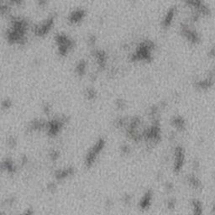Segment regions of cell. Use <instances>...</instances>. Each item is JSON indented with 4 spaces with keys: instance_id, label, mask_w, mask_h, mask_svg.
Instances as JSON below:
<instances>
[{
    "instance_id": "1",
    "label": "cell",
    "mask_w": 215,
    "mask_h": 215,
    "mask_svg": "<svg viewBox=\"0 0 215 215\" xmlns=\"http://www.w3.org/2000/svg\"><path fill=\"white\" fill-rule=\"evenodd\" d=\"M106 145V141L104 138H100L92 146V148L88 151V152L85 158V166L86 167H92L93 164L95 163L98 156L99 154L102 152V151L104 149V146Z\"/></svg>"
},
{
    "instance_id": "2",
    "label": "cell",
    "mask_w": 215,
    "mask_h": 215,
    "mask_svg": "<svg viewBox=\"0 0 215 215\" xmlns=\"http://www.w3.org/2000/svg\"><path fill=\"white\" fill-rule=\"evenodd\" d=\"M56 42L57 45L60 55H66L73 47L74 42L66 35H57L56 36Z\"/></svg>"
},
{
    "instance_id": "3",
    "label": "cell",
    "mask_w": 215,
    "mask_h": 215,
    "mask_svg": "<svg viewBox=\"0 0 215 215\" xmlns=\"http://www.w3.org/2000/svg\"><path fill=\"white\" fill-rule=\"evenodd\" d=\"M75 173V168L72 167H69L63 169H58L55 171V178L56 181H63L68 178L69 177L74 175Z\"/></svg>"
},
{
    "instance_id": "4",
    "label": "cell",
    "mask_w": 215,
    "mask_h": 215,
    "mask_svg": "<svg viewBox=\"0 0 215 215\" xmlns=\"http://www.w3.org/2000/svg\"><path fill=\"white\" fill-rule=\"evenodd\" d=\"M2 168L3 170H5L9 174H13L15 173L16 170H17V167L15 166V164L14 163L13 160L10 158H6L3 163H2Z\"/></svg>"
},
{
    "instance_id": "5",
    "label": "cell",
    "mask_w": 215,
    "mask_h": 215,
    "mask_svg": "<svg viewBox=\"0 0 215 215\" xmlns=\"http://www.w3.org/2000/svg\"><path fill=\"white\" fill-rule=\"evenodd\" d=\"M151 193H146L144 197H143V198L141 199L140 201V202H139V205H140V208H148L149 206H150V203H151Z\"/></svg>"
},
{
    "instance_id": "6",
    "label": "cell",
    "mask_w": 215,
    "mask_h": 215,
    "mask_svg": "<svg viewBox=\"0 0 215 215\" xmlns=\"http://www.w3.org/2000/svg\"><path fill=\"white\" fill-rule=\"evenodd\" d=\"M86 62H79V64L77 66L76 71L79 75H83L86 72Z\"/></svg>"
},
{
    "instance_id": "7",
    "label": "cell",
    "mask_w": 215,
    "mask_h": 215,
    "mask_svg": "<svg viewBox=\"0 0 215 215\" xmlns=\"http://www.w3.org/2000/svg\"><path fill=\"white\" fill-rule=\"evenodd\" d=\"M85 95H86V98L87 99L92 101V100H94L97 97V93L95 92L94 89H92V88H88L87 89V91L85 92Z\"/></svg>"
},
{
    "instance_id": "8",
    "label": "cell",
    "mask_w": 215,
    "mask_h": 215,
    "mask_svg": "<svg viewBox=\"0 0 215 215\" xmlns=\"http://www.w3.org/2000/svg\"><path fill=\"white\" fill-rule=\"evenodd\" d=\"M50 160L51 161H57L58 159H59V157H60V152L57 151V150H52L50 152Z\"/></svg>"
},
{
    "instance_id": "9",
    "label": "cell",
    "mask_w": 215,
    "mask_h": 215,
    "mask_svg": "<svg viewBox=\"0 0 215 215\" xmlns=\"http://www.w3.org/2000/svg\"><path fill=\"white\" fill-rule=\"evenodd\" d=\"M7 144L10 147V148H15L17 145V141H16V139L14 137V136H10L9 137L8 139H7Z\"/></svg>"
},
{
    "instance_id": "10",
    "label": "cell",
    "mask_w": 215,
    "mask_h": 215,
    "mask_svg": "<svg viewBox=\"0 0 215 215\" xmlns=\"http://www.w3.org/2000/svg\"><path fill=\"white\" fill-rule=\"evenodd\" d=\"M12 104H13L12 101H10V100H9V99H6V100H4V101L3 102L2 107H3V109H9V108H10L12 107Z\"/></svg>"
},
{
    "instance_id": "11",
    "label": "cell",
    "mask_w": 215,
    "mask_h": 215,
    "mask_svg": "<svg viewBox=\"0 0 215 215\" xmlns=\"http://www.w3.org/2000/svg\"><path fill=\"white\" fill-rule=\"evenodd\" d=\"M43 109H44V112H45L46 114H50V113L51 108L50 107L49 104H46V105L44 106V108H43Z\"/></svg>"
}]
</instances>
